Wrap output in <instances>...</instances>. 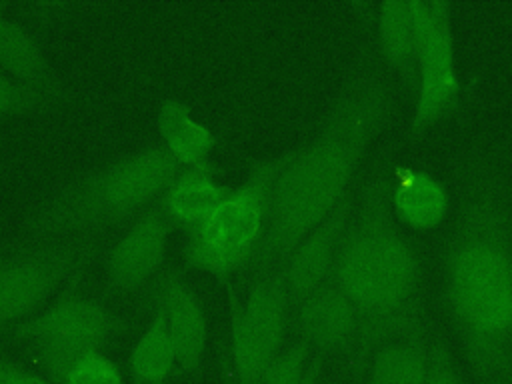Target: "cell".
<instances>
[{
  "mask_svg": "<svg viewBox=\"0 0 512 384\" xmlns=\"http://www.w3.org/2000/svg\"><path fill=\"white\" fill-rule=\"evenodd\" d=\"M96 238H66L22 246L0 258V332L26 320L68 278L90 262Z\"/></svg>",
  "mask_w": 512,
  "mask_h": 384,
  "instance_id": "obj_8",
  "label": "cell"
},
{
  "mask_svg": "<svg viewBox=\"0 0 512 384\" xmlns=\"http://www.w3.org/2000/svg\"><path fill=\"white\" fill-rule=\"evenodd\" d=\"M156 128L162 138V146L180 162L182 168L196 166L210 160V152L216 148V134L202 122L192 118L188 104L178 98H164Z\"/></svg>",
  "mask_w": 512,
  "mask_h": 384,
  "instance_id": "obj_17",
  "label": "cell"
},
{
  "mask_svg": "<svg viewBox=\"0 0 512 384\" xmlns=\"http://www.w3.org/2000/svg\"><path fill=\"white\" fill-rule=\"evenodd\" d=\"M442 302L476 382L512 384V188L488 154L464 176Z\"/></svg>",
  "mask_w": 512,
  "mask_h": 384,
  "instance_id": "obj_2",
  "label": "cell"
},
{
  "mask_svg": "<svg viewBox=\"0 0 512 384\" xmlns=\"http://www.w3.org/2000/svg\"><path fill=\"white\" fill-rule=\"evenodd\" d=\"M366 384H424L428 338L424 328L380 344L366 360Z\"/></svg>",
  "mask_w": 512,
  "mask_h": 384,
  "instance_id": "obj_18",
  "label": "cell"
},
{
  "mask_svg": "<svg viewBox=\"0 0 512 384\" xmlns=\"http://www.w3.org/2000/svg\"><path fill=\"white\" fill-rule=\"evenodd\" d=\"M354 198L356 192L352 190L296 244L280 266L292 306L330 280L336 250L354 208Z\"/></svg>",
  "mask_w": 512,
  "mask_h": 384,
  "instance_id": "obj_13",
  "label": "cell"
},
{
  "mask_svg": "<svg viewBox=\"0 0 512 384\" xmlns=\"http://www.w3.org/2000/svg\"><path fill=\"white\" fill-rule=\"evenodd\" d=\"M82 272L68 280L64 294L38 316L26 318L2 334L12 342H58L82 344L104 350L112 340L128 334L134 322L112 312L106 304L76 292Z\"/></svg>",
  "mask_w": 512,
  "mask_h": 384,
  "instance_id": "obj_9",
  "label": "cell"
},
{
  "mask_svg": "<svg viewBox=\"0 0 512 384\" xmlns=\"http://www.w3.org/2000/svg\"><path fill=\"white\" fill-rule=\"evenodd\" d=\"M230 190V186L216 178V166L208 160L182 168L158 198V204L174 226L188 232L206 222L228 198Z\"/></svg>",
  "mask_w": 512,
  "mask_h": 384,
  "instance_id": "obj_15",
  "label": "cell"
},
{
  "mask_svg": "<svg viewBox=\"0 0 512 384\" xmlns=\"http://www.w3.org/2000/svg\"><path fill=\"white\" fill-rule=\"evenodd\" d=\"M278 168V154L258 158L250 164L248 176L234 186L228 198L200 226L188 230L184 262L214 274L220 282L242 270L262 238L268 192Z\"/></svg>",
  "mask_w": 512,
  "mask_h": 384,
  "instance_id": "obj_5",
  "label": "cell"
},
{
  "mask_svg": "<svg viewBox=\"0 0 512 384\" xmlns=\"http://www.w3.org/2000/svg\"><path fill=\"white\" fill-rule=\"evenodd\" d=\"M376 28L384 62L402 78L404 84L416 88V40L408 0L380 2Z\"/></svg>",
  "mask_w": 512,
  "mask_h": 384,
  "instance_id": "obj_19",
  "label": "cell"
},
{
  "mask_svg": "<svg viewBox=\"0 0 512 384\" xmlns=\"http://www.w3.org/2000/svg\"><path fill=\"white\" fill-rule=\"evenodd\" d=\"M322 372V356L314 354L304 340L282 348L266 368L260 384H316Z\"/></svg>",
  "mask_w": 512,
  "mask_h": 384,
  "instance_id": "obj_21",
  "label": "cell"
},
{
  "mask_svg": "<svg viewBox=\"0 0 512 384\" xmlns=\"http://www.w3.org/2000/svg\"><path fill=\"white\" fill-rule=\"evenodd\" d=\"M152 320L132 346L128 370L134 384H164L176 368V352L160 308H150Z\"/></svg>",
  "mask_w": 512,
  "mask_h": 384,
  "instance_id": "obj_20",
  "label": "cell"
},
{
  "mask_svg": "<svg viewBox=\"0 0 512 384\" xmlns=\"http://www.w3.org/2000/svg\"><path fill=\"white\" fill-rule=\"evenodd\" d=\"M230 304V348L236 384H260L266 368L282 350L292 304L282 270L252 276L244 300L222 282Z\"/></svg>",
  "mask_w": 512,
  "mask_h": 384,
  "instance_id": "obj_6",
  "label": "cell"
},
{
  "mask_svg": "<svg viewBox=\"0 0 512 384\" xmlns=\"http://www.w3.org/2000/svg\"><path fill=\"white\" fill-rule=\"evenodd\" d=\"M62 384H124V376L104 352H92L68 370Z\"/></svg>",
  "mask_w": 512,
  "mask_h": 384,
  "instance_id": "obj_23",
  "label": "cell"
},
{
  "mask_svg": "<svg viewBox=\"0 0 512 384\" xmlns=\"http://www.w3.org/2000/svg\"><path fill=\"white\" fill-rule=\"evenodd\" d=\"M0 384H52L40 372H34L14 358L0 352Z\"/></svg>",
  "mask_w": 512,
  "mask_h": 384,
  "instance_id": "obj_25",
  "label": "cell"
},
{
  "mask_svg": "<svg viewBox=\"0 0 512 384\" xmlns=\"http://www.w3.org/2000/svg\"><path fill=\"white\" fill-rule=\"evenodd\" d=\"M148 308H160L176 352V368L184 374L198 372L208 342V318L198 294L182 270L168 268L148 286Z\"/></svg>",
  "mask_w": 512,
  "mask_h": 384,
  "instance_id": "obj_11",
  "label": "cell"
},
{
  "mask_svg": "<svg viewBox=\"0 0 512 384\" xmlns=\"http://www.w3.org/2000/svg\"><path fill=\"white\" fill-rule=\"evenodd\" d=\"M424 384H464L446 340L438 334L428 338V368Z\"/></svg>",
  "mask_w": 512,
  "mask_h": 384,
  "instance_id": "obj_24",
  "label": "cell"
},
{
  "mask_svg": "<svg viewBox=\"0 0 512 384\" xmlns=\"http://www.w3.org/2000/svg\"><path fill=\"white\" fill-rule=\"evenodd\" d=\"M0 70L10 78L66 98V88L32 34L0 12Z\"/></svg>",
  "mask_w": 512,
  "mask_h": 384,
  "instance_id": "obj_16",
  "label": "cell"
},
{
  "mask_svg": "<svg viewBox=\"0 0 512 384\" xmlns=\"http://www.w3.org/2000/svg\"><path fill=\"white\" fill-rule=\"evenodd\" d=\"M330 282L360 316L356 368H364L380 344L424 328L420 258L392 214L388 174L380 168L356 190Z\"/></svg>",
  "mask_w": 512,
  "mask_h": 384,
  "instance_id": "obj_3",
  "label": "cell"
},
{
  "mask_svg": "<svg viewBox=\"0 0 512 384\" xmlns=\"http://www.w3.org/2000/svg\"><path fill=\"white\" fill-rule=\"evenodd\" d=\"M294 328L318 356L354 352L360 336V316L348 296L330 280L292 306Z\"/></svg>",
  "mask_w": 512,
  "mask_h": 384,
  "instance_id": "obj_12",
  "label": "cell"
},
{
  "mask_svg": "<svg viewBox=\"0 0 512 384\" xmlns=\"http://www.w3.org/2000/svg\"><path fill=\"white\" fill-rule=\"evenodd\" d=\"M388 202L394 218L412 230L436 228L450 210L442 180L422 168L398 166L388 176Z\"/></svg>",
  "mask_w": 512,
  "mask_h": 384,
  "instance_id": "obj_14",
  "label": "cell"
},
{
  "mask_svg": "<svg viewBox=\"0 0 512 384\" xmlns=\"http://www.w3.org/2000/svg\"><path fill=\"white\" fill-rule=\"evenodd\" d=\"M66 98L44 92L34 86H26L0 72V118L24 116L56 106Z\"/></svg>",
  "mask_w": 512,
  "mask_h": 384,
  "instance_id": "obj_22",
  "label": "cell"
},
{
  "mask_svg": "<svg viewBox=\"0 0 512 384\" xmlns=\"http://www.w3.org/2000/svg\"><path fill=\"white\" fill-rule=\"evenodd\" d=\"M180 172V162L162 144L124 154L46 198L24 224L26 242L96 238L110 226L142 214Z\"/></svg>",
  "mask_w": 512,
  "mask_h": 384,
  "instance_id": "obj_4",
  "label": "cell"
},
{
  "mask_svg": "<svg viewBox=\"0 0 512 384\" xmlns=\"http://www.w3.org/2000/svg\"><path fill=\"white\" fill-rule=\"evenodd\" d=\"M392 114L388 76L362 56L314 136L278 154L264 232L242 272L252 278L284 264L296 244L352 192L360 162Z\"/></svg>",
  "mask_w": 512,
  "mask_h": 384,
  "instance_id": "obj_1",
  "label": "cell"
},
{
  "mask_svg": "<svg viewBox=\"0 0 512 384\" xmlns=\"http://www.w3.org/2000/svg\"><path fill=\"white\" fill-rule=\"evenodd\" d=\"M172 228L174 224L164 214L158 200L138 214L128 232L104 258L108 288L116 294H134L146 288L166 260Z\"/></svg>",
  "mask_w": 512,
  "mask_h": 384,
  "instance_id": "obj_10",
  "label": "cell"
},
{
  "mask_svg": "<svg viewBox=\"0 0 512 384\" xmlns=\"http://www.w3.org/2000/svg\"><path fill=\"white\" fill-rule=\"evenodd\" d=\"M408 6L416 40V104L410 126L414 132H422L458 110L462 86L452 4L448 0H408Z\"/></svg>",
  "mask_w": 512,
  "mask_h": 384,
  "instance_id": "obj_7",
  "label": "cell"
}]
</instances>
